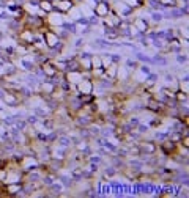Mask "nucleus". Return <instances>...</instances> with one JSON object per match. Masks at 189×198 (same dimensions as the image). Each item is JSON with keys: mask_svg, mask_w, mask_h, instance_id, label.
I'll use <instances>...</instances> for the list:
<instances>
[]
</instances>
